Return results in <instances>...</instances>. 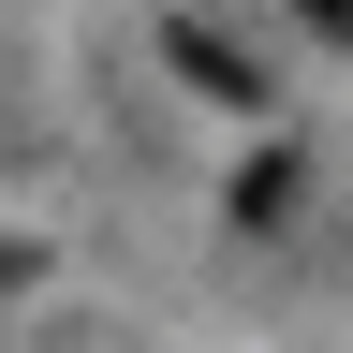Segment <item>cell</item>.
Segmentation results:
<instances>
[{
	"mask_svg": "<svg viewBox=\"0 0 353 353\" xmlns=\"http://www.w3.org/2000/svg\"><path fill=\"white\" fill-rule=\"evenodd\" d=\"M176 74H192L206 103H265V74H250V59H236L221 30H176Z\"/></svg>",
	"mask_w": 353,
	"mask_h": 353,
	"instance_id": "cell-1",
	"label": "cell"
}]
</instances>
